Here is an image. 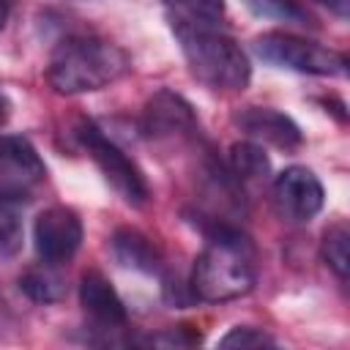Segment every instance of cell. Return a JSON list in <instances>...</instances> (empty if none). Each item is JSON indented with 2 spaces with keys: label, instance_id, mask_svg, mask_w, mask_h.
I'll return each instance as SVG.
<instances>
[{
  "label": "cell",
  "instance_id": "6da1fadb",
  "mask_svg": "<svg viewBox=\"0 0 350 350\" xmlns=\"http://www.w3.org/2000/svg\"><path fill=\"white\" fill-rule=\"evenodd\" d=\"M254 279L257 268L249 238L230 224H213L191 271V295L211 304L232 301L246 295L254 287Z\"/></svg>",
  "mask_w": 350,
  "mask_h": 350
},
{
  "label": "cell",
  "instance_id": "7a4b0ae2",
  "mask_svg": "<svg viewBox=\"0 0 350 350\" xmlns=\"http://www.w3.org/2000/svg\"><path fill=\"white\" fill-rule=\"evenodd\" d=\"M131 68L129 55L101 36H68L63 38L46 66V79L57 93L77 96L101 90Z\"/></svg>",
  "mask_w": 350,
  "mask_h": 350
},
{
  "label": "cell",
  "instance_id": "3957f363",
  "mask_svg": "<svg viewBox=\"0 0 350 350\" xmlns=\"http://www.w3.org/2000/svg\"><path fill=\"white\" fill-rule=\"evenodd\" d=\"M172 33L191 74L213 90H243L252 66L241 44L208 22H189L172 16Z\"/></svg>",
  "mask_w": 350,
  "mask_h": 350
},
{
  "label": "cell",
  "instance_id": "277c9868",
  "mask_svg": "<svg viewBox=\"0 0 350 350\" xmlns=\"http://www.w3.org/2000/svg\"><path fill=\"white\" fill-rule=\"evenodd\" d=\"M77 137L82 142V148L88 150V156L96 161V167L101 170V175L107 178V183L129 202V205H145L150 197L148 180L142 175V170L123 153L120 145H115L101 129H96L90 120L77 126Z\"/></svg>",
  "mask_w": 350,
  "mask_h": 350
},
{
  "label": "cell",
  "instance_id": "5b68a950",
  "mask_svg": "<svg viewBox=\"0 0 350 350\" xmlns=\"http://www.w3.org/2000/svg\"><path fill=\"white\" fill-rule=\"evenodd\" d=\"M254 52L262 60L298 74L336 77V74H345L347 68V57L342 52H334L328 46H320L314 41H306L290 33H262L260 38H254Z\"/></svg>",
  "mask_w": 350,
  "mask_h": 350
},
{
  "label": "cell",
  "instance_id": "8992f818",
  "mask_svg": "<svg viewBox=\"0 0 350 350\" xmlns=\"http://www.w3.org/2000/svg\"><path fill=\"white\" fill-rule=\"evenodd\" d=\"M46 167L22 134H0V194L22 202L44 183Z\"/></svg>",
  "mask_w": 350,
  "mask_h": 350
},
{
  "label": "cell",
  "instance_id": "52a82bcc",
  "mask_svg": "<svg viewBox=\"0 0 350 350\" xmlns=\"http://www.w3.org/2000/svg\"><path fill=\"white\" fill-rule=\"evenodd\" d=\"M325 191L317 175L306 167H287L273 180V205L276 213L287 221H309L323 211Z\"/></svg>",
  "mask_w": 350,
  "mask_h": 350
},
{
  "label": "cell",
  "instance_id": "ba28073f",
  "mask_svg": "<svg viewBox=\"0 0 350 350\" xmlns=\"http://www.w3.org/2000/svg\"><path fill=\"white\" fill-rule=\"evenodd\" d=\"M36 252L44 262H66L77 254L82 243V221L79 216L66 205H52L44 213H38L33 227Z\"/></svg>",
  "mask_w": 350,
  "mask_h": 350
},
{
  "label": "cell",
  "instance_id": "9c48e42d",
  "mask_svg": "<svg viewBox=\"0 0 350 350\" xmlns=\"http://www.w3.org/2000/svg\"><path fill=\"white\" fill-rule=\"evenodd\" d=\"M142 131L156 142L186 139L197 131V118L183 96L161 88L148 98L142 109Z\"/></svg>",
  "mask_w": 350,
  "mask_h": 350
},
{
  "label": "cell",
  "instance_id": "30bf717a",
  "mask_svg": "<svg viewBox=\"0 0 350 350\" xmlns=\"http://www.w3.org/2000/svg\"><path fill=\"white\" fill-rule=\"evenodd\" d=\"M235 120L241 131L252 137V142H268L282 150H293L304 142V134L295 120L271 107H246Z\"/></svg>",
  "mask_w": 350,
  "mask_h": 350
},
{
  "label": "cell",
  "instance_id": "8fae6325",
  "mask_svg": "<svg viewBox=\"0 0 350 350\" xmlns=\"http://www.w3.org/2000/svg\"><path fill=\"white\" fill-rule=\"evenodd\" d=\"M79 301L85 314L101 325V328H118L126 325V306L109 279L101 271H88L79 282Z\"/></svg>",
  "mask_w": 350,
  "mask_h": 350
},
{
  "label": "cell",
  "instance_id": "7c38bea8",
  "mask_svg": "<svg viewBox=\"0 0 350 350\" xmlns=\"http://www.w3.org/2000/svg\"><path fill=\"white\" fill-rule=\"evenodd\" d=\"M112 254L120 265L142 271V273H156L161 268V254L156 243L131 227H123L112 235Z\"/></svg>",
  "mask_w": 350,
  "mask_h": 350
},
{
  "label": "cell",
  "instance_id": "4fadbf2b",
  "mask_svg": "<svg viewBox=\"0 0 350 350\" xmlns=\"http://www.w3.org/2000/svg\"><path fill=\"white\" fill-rule=\"evenodd\" d=\"M230 172L238 186L262 183L271 175V161L257 142H235L230 148Z\"/></svg>",
  "mask_w": 350,
  "mask_h": 350
},
{
  "label": "cell",
  "instance_id": "5bb4252c",
  "mask_svg": "<svg viewBox=\"0 0 350 350\" xmlns=\"http://www.w3.org/2000/svg\"><path fill=\"white\" fill-rule=\"evenodd\" d=\"M19 287L36 304H55L66 295V279L60 276V271H55V262L27 268L19 279Z\"/></svg>",
  "mask_w": 350,
  "mask_h": 350
},
{
  "label": "cell",
  "instance_id": "9a60e30c",
  "mask_svg": "<svg viewBox=\"0 0 350 350\" xmlns=\"http://www.w3.org/2000/svg\"><path fill=\"white\" fill-rule=\"evenodd\" d=\"M25 241V224L19 202L0 194V257H14L22 249Z\"/></svg>",
  "mask_w": 350,
  "mask_h": 350
},
{
  "label": "cell",
  "instance_id": "2e32d148",
  "mask_svg": "<svg viewBox=\"0 0 350 350\" xmlns=\"http://www.w3.org/2000/svg\"><path fill=\"white\" fill-rule=\"evenodd\" d=\"M323 260L339 279H347V268H350V230H347V224L339 221V224L325 230Z\"/></svg>",
  "mask_w": 350,
  "mask_h": 350
},
{
  "label": "cell",
  "instance_id": "e0dca14e",
  "mask_svg": "<svg viewBox=\"0 0 350 350\" xmlns=\"http://www.w3.org/2000/svg\"><path fill=\"white\" fill-rule=\"evenodd\" d=\"M246 5L257 16L279 19V22H287V25H309L312 22V16L306 14V8L298 0H246Z\"/></svg>",
  "mask_w": 350,
  "mask_h": 350
},
{
  "label": "cell",
  "instance_id": "ac0fdd59",
  "mask_svg": "<svg viewBox=\"0 0 350 350\" xmlns=\"http://www.w3.org/2000/svg\"><path fill=\"white\" fill-rule=\"evenodd\" d=\"M172 8V16L189 22L216 25L224 16V0H164Z\"/></svg>",
  "mask_w": 350,
  "mask_h": 350
},
{
  "label": "cell",
  "instance_id": "d6986e66",
  "mask_svg": "<svg viewBox=\"0 0 350 350\" xmlns=\"http://www.w3.org/2000/svg\"><path fill=\"white\" fill-rule=\"evenodd\" d=\"M271 345H276V339L252 325H238L219 339V347H271Z\"/></svg>",
  "mask_w": 350,
  "mask_h": 350
},
{
  "label": "cell",
  "instance_id": "ffe728a7",
  "mask_svg": "<svg viewBox=\"0 0 350 350\" xmlns=\"http://www.w3.org/2000/svg\"><path fill=\"white\" fill-rule=\"evenodd\" d=\"M14 328V312H11V306L5 304V298L0 295V336L5 334V331H11Z\"/></svg>",
  "mask_w": 350,
  "mask_h": 350
},
{
  "label": "cell",
  "instance_id": "44dd1931",
  "mask_svg": "<svg viewBox=\"0 0 350 350\" xmlns=\"http://www.w3.org/2000/svg\"><path fill=\"white\" fill-rule=\"evenodd\" d=\"M320 5H325L328 11H334L336 16H347L350 11V0H317Z\"/></svg>",
  "mask_w": 350,
  "mask_h": 350
},
{
  "label": "cell",
  "instance_id": "7402d4cb",
  "mask_svg": "<svg viewBox=\"0 0 350 350\" xmlns=\"http://www.w3.org/2000/svg\"><path fill=\"white\" fill-rule=\"evenodd\" d=\"M11 5H14V0H0V30L5 27V22L11 16Z\"/></svg>",
  "mask_w": 350,
  "mask_h": 350
},
{
  "label": "cell",
  "instance_id": "603a6c76",
  "mask_svg": "<svg viewBox=\"0 0 350 350\" xmlns=\"http://www.w3.org/2000/svg\"><path fill=\"white\" fill-rule=\"evenodd\" d=\"M5 118H8V101H5V96H0V126L5 123Z\"/></svg>",
  "mask_w": 350,
  "mask_h": 350
}]
</instances>
